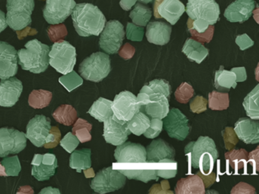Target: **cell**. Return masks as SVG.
Listing matches in <instances>:
<instances>
[{
	"mask_svg": "<svg viewBox=\"0 0 259 194\" xmlns=\"http://www.w3.org/2000/svg\"><path fill=\"white\" fill-rule=\"evenodd\" d=\"M71 15L75 30L84 37L99 36L107 21L99 8L91 3L76 4Z\"/></svg>",
	"mask_w": 259,
	"mask_h": 194,
	"instance_id": "obj_1",
	"label": "cell"
},
{
	"mask_svg": "<svg viewBox=\"0 0 259 194\" xmlns=\"http://www.w3.org/2000/svg\"><path fill=\"white\" fill-rule=\"evenodd\" d=\"M185 155L189 158L191 166L199 168L200 172L204 175L212 172L215 162L219 157L213 139L203 136L186 146Z\"/></svg>",
	"mask_w": 259,
	"mask_h": 194,
	"instance_id": "obj_2",
	"label": "cell"
},
{
	"mask_svg": "<svg viewBox=\"0 0 259 194\" xmlns=\"http://www.w3.org/2000/svg\"><path fill=\"white\" fill-rule=\"evenodd\" d=\"M25 46L18 51V62L22 69L34 74L45 72L49 66V45L34 39L28 41Z\"/></svg>",
	"mask_w": 259,
	"mask_h": 194,
	"instance_id": "obj_3",
	"label": "cell"
},
{
	"mask_svg": "<svg viewBox=\"0 0 259 194\" xmlns=\"http://www.w3.org/2000/svg\"><path fill=\"white\" fill-rule=\"evenodd\" d=\"M78 71L81 77L89 81H102L111 71V61L108 54L97 52L80 64Z\"/></svg>",
	"mask_w": 259,
	"mask_h": 194,
	"instance_id": "obj_4",
	"label": "cell"
},
{
	"mask_svg": "<svg viewBox=\"0 0 259 194\" xmlns=\"http://www.w3.org/2000/svg\"><path fill=\"white\" fill-rule=\"evenodd\" d=\"M76 50L68 41L60 39L54 43L49 53V65L60 74L73 71L76 64Z\"/></svg>",
	"mask_w": 259,
	"mask_h": 194,
	"instance_id": "obj_5",
	"label": "cell"
},
{
	"mask_svg": "<svg viewBox=\"0 0 259 194\" xmlns=\"http://www.w3.org/2000/svg\"><path fill=\"white\" fill-rule=\"evenodd\" d=\"M34 6V0H7V25L16 31L31 25Z\"/></svg>",
	"mask_w": 259,
	"mask_h": 194,
	"instance_id": "obj_6",
	"label": "cell"
},
{
	"mask_svg": "<svg viewBox=\"0 0 259 194\" xmlns=\"http://www.w3.org/2000/svg\"><path fill=\"white\" fill-rule=\"evenodd\" d=\"M126 177L119 170L113 169V166L103 168L97 173L91 182V187L98 193L119 190L125 186Z\"/></svg>",
	"mask_w": 259,
	"mask_h": 194,
	"instance_id": "obj_7",
	"label": "cell"
},
{
	"mask_svg": "<svg viewBox=\"0 0 259 194\" xmlns=\"http://www.w3.org/2000/svg\"><path fill=\"white\" fill-rule=\"evenodd\" d=\"M186 12L191 20H202L210 26L219 21L221 14L215 0H188Z\"/></svg>",
	"mask_w": 259,
	"mask_h": 194,
	"instance_id": "obj_8",
	"label": "cell"
},
{
	"mask_svg": "<svg viewBox=\"0 0 259 194\" xmlns=\"http://www.w3.org/2000/svg\"><path fill=\"white\" fill-rule=\"evenodd\" d=\"M125 34L122 23L117 20L109 21L101 33L100 47L107 54H116L122 46Z\"/></svg>",
	"mask_w": 259,
	"mask_h": 194,
	"instance_id": "obj_9",
	"label": "cell"
},
{
	"mask_svg": "<svg viewBox=\"0 0 259 194\" xmlns=\"http://www.w3.org/2000/svg\"><path fill=\"white\" fill-rule=\"evenodd\" d=\"M163 125L169 137L179 141L185 140L191 131L187 117L177 108H172L163 118Z\"/></svg>",
	"mask_w": 259,
	"mask_h": 194,
	"instance_id": "obj_10",
	"label": "cell"
},
{
	"mask_svg": "<svg viewBox=\"0 0 259 194\" xmlns=\"http://www.w3.org/2000/svg\"><path fill=\"white\" fill-rule=\"evenodd\" d=\"M27 138L24 132L14 128H0V157L17 154L25 150Z\"/></svg>",
	"mask_w": 259,
	"mask_h": 194,
	"instance_id": "obj_11",
	"label": "cell"
},
{
	"mask_svg": "<svg viewBox=\"0 0 259 194\" xmlns=\"http://www.w3.org/2000/svg\"><path fill=\"white\" fill-rule=\"evenodd\" d=\"M111 108L113 115L117 119L127 122L140 111L141 106L136 95L125 90L115 96L114 100L112 101Z\"/></svg>",
	"mask_w": 259,
	"mask_h": 194,
	"instance_id": "obj_12",
	"label": "cell"
},
{
	"mask_svg": "<svg viewBox=\"0 0 259 194\" xmlns=\"http://www.w3.org/2000/svg\"><path fill=\"white\" fill-rule=\"evenodd\" d=\"M75 6V0H47L44 17L50 24H61L71 15Z\"/></svg>",
	"mask_w": 259,
	"mask_h": 194,
	"instance_id": "obj_13",
	"label": "cell"
},
{
	"mask_svg": "<svg viewBox=\"0 0 259 194\" xmlns=\"http://www.w3.org/2000/svg\"><path fill=\"white\" fill-rule=\"evenodd\" d=\"M139 99L144 106L140 111L146 114L149 118L163 119L169 112V98L166 95H151L148 96L143 92H139Z\"/></svg>",
	"mask_w": 259,
	"mask_h": 194,
	"instance_id": "obj_14",
	"label": "cell"
},
{
	"mask_svg": "<svg viewBox=\"0 0 259 194\" xmlns=\"http://www.w3.org/2000/svg\"><path fill=\"white\" fill-rule=\"evenodd\" d=\"M31 174L39 181L49 180L55 174L58 167V162L55 155L45 153V155L35 154L31 162Z\"/></svg>",
	"mask_w": 259,
	"mask_h": 194,
	"instance_id": "obj_15",
	"label": "cell"
},
{
	"mask_svg": "<svg viewBox=\"0 0 259 194\" xmlns=\"http://www.w3.org/2000/svg\"><path fill=\"white\" fill-rule=\"evenodd\" d=\"M130 134L126 122L117 119L113 115L104 122L103 136L107 143L117 147L125 142Z\"/></svg>",
	"mask_w": 259,
	"mask_h": 194,
	"instance_id": "obj_16",
	"label": "cell"
},
{
	"mask_svg": "<svg viewBox=\"0 0 259 194\" xmlns=\"http://www.w3.org/2000/svg\"><path fill=\"white\" fill-rule=\"evenodd\" d=\"M51 128V118L44 115H37L28 122L25 136L35 147H41L45 145Z\"/></svg>",
	"mask_w": 259,
	"mask_h": 194,
	"instance_id": "obj_17",
	"label": "cell"
},
{
	"mask_svg": "<svg viewBox=\"0 0 259 194\" xmlns=\"http://www.w3.org/2000/svg\"><path fill=\"white\" fill-rule=\"evenodd\" d=\"M114 157L119 163H146V149L142 144L125 141L117 146Z\"/></svg>",
	"mask_w": 259,
	"mask_h": 194,
	"instance_id": "obj_18",
	"label": "cell"
},
{
	"mask_svg": "<svg viewBox=\"0 0 259 194\" xmlns=\"http://www.w3.org/2000/svg\"><path fill=\"white\" fill-rule=\"evenodd\" d=\"M18 52L8 42L0 41V79L14 77L18 72Z\"/></svg>",
	"mask_w": 259,
	"mask_h": 194,
	"instance_id": "obj_19",
	"label": "cell"
},
{
	"mask_svg": "<svg viewBox=\"0 0 259 194\" xmlns=\"http://www.w3.org/2000/svg\"><path fill=\"white\" fill-rule=\"evenodd\" d=\"M23 90L22 82L16 77L0 81V106L12 107L19 101Z\"/></svg>",
	"mask_w": 259,
	"mask_h": 194,
	"instance_id": "obj_20",
	"label": "cell"
},
{
	"mask_svg": "<svg viewBox=\"0 0 259 194\" xmlns=\"http://www.w3.org/2000/svg\"><path fill=\"white\" fill-rule=\"evenodd\" d=\"M255 6L254 0H235L226 9L224 17L230 22H245L252 15Z\"/></svg>",
	"mask_w": 259,
	"mask_h": 194,
	"instance_id": "obj_21",
	"label": "cell"
},
{
	"mask_svg": "<svg viewBox=\"0 0 259 194\" xmlns=\"http://www.w3.org/2000/svg\"><path fill=\"white\" fill-rule=\"evenodd\" d=\"M238 139L245 144H256L259 142L258 120L250 118H241L235 123L233 129Z\"/></svg>",
	"mask_w": 259,
	"mask_h": 194,
	"instance_id": "obj_22",
	"label": "cell"
},
{
	"mask_svg": "<svg viewBox=\"0 0 259 194\" xmlns=\"http://www.w3.org/2000/svg\"><path fill=\"white\" fill-rule=\"evenodd\" d=\"M176 150L163 139H154L146 148L147 163H157L163 159H174Z\"/></svg>",
	"mask_w": 259,
	"mask_h": 194,
	"instance_id": "obj_23",
	"label": "cell"
},
{
	"mask_svg": "<svg viewBox=\"0 0 259 194\" xmlns=\"http://www.w3.org/2000/svg\"><path fill=\"white\" fill-rule=\"evenodd\" d=\"M172 27L163 21H151L147 24L146 37L148 42L163 45L170 39Z\"/></svg>",
	"mask_w": 259,
	"mask_h": 194,
	"instance_id": "obj_24",
	"label": "cell"
},
{
	"mask_svg": "<svg viewBox=\"0 0 259 194\" xmlns=\"http://www.w3.org/2000/svg\"><path fill=\"white\" fill-rule=\"evenodd\" d=\"M185 12L186 7L180 0H163L157 7L160 17L164 18L171 25H175Z\"/></svg>",
	"mask_w": 259,
	"mask_h": 194,
	"instance_id": "obj_25",
	"label": "cell"
},
{
	"mask_svg": "<svg viewBox=\"0 0 259 194\" xmlns=\"http://www.w3.org/2000/svg\"><path fill=\"white\" fill-rule=\"evenodd\" d=\"M174 189L177 194H204L206 192L204 182L197 174L180 179Z\"/></svg>",
	"mask_w": 259,
	"mask_h": 194,
	"instance_id": "obj_26",
	"label": "cell"
},
{
	"mask_svg": "<svg viewBox=\"0 0 259 194\" xmlns=\"http://www.w3.org/2000/svg\"><path fill=\"white\" fill-rule=\"evenodd\" d=\"M182 52L187 56L190 62H195L198 64H201L209 54L208 48L192 38L186 39Z\"/></svg>",
	"mask_w": 259,
	"mask_h": 194,
	"instance_id": "obj_27",
	"label": "cell"
},
{
	"mask_svg": "<svg viewBox=\"0 0 259 194\" xmlns=\"http://www.w3.org/2000/svg\"><path fill=\"white\" fill-rule=\"evenodd\" d=\"M221 65L220 69L215 71L214 87L218 91L228 92L231 88H236L237 86L236 76L232 71L224 69Z\"/></svg>",
	"mask_w": 259,
	"mask_h": 194,
	"instance_id": "obj_28",
	"label": "cell"
},
{
	"mask_svg": "<svg viewBox=\"0 0 259 194\" xmlns=\"http://www.w3.org/2000/svg\"><path fill=\"white\" fill-rule=\"evenodd\" d=\"M92 150L83 148L81 150H74L69 159V167L81 172L83 170L89 169L92 167Z\"/></svg>",
	"mask_w": 259,
	"mask_h": 194,
	"instance_id": "obj_29",
	"label": "cell"
},
{
	"mask_svg": "<svg viewBox=\"0 0 259 194\" xmlns=\"http://www.w3.org/2000/svg\"><path fill=\"white\" fill-rule=\"evenodd\" d=\"M111 105V100L100 97L93 103L92 107L88 111V113L90 114L99 122H104L113 115Z\"/></svg>",
	"mask_w": 259,
	"mask_h": 194,
	"instance_id": "obj_30",
	"label": "cell"
},
{
	"mask_svg": "<svg viewBox=\"0 0 259 194\" xmlns=\"http://www.w3.org/2000/svg\"><path fill=\"white\" fill-rule=\"evenodd\" d=\"M140 92L146 94L148 96L162 94L169 99L171 94V86L169 82L164 79H155L145 83Z\"/></svg>",
	"mask_w": 259,
	"mask_h": 194,
	"instance_id": "obj_31",
	"label": "cell"
},
{
	"mask_svg": "<svg viewBox=\"0 0 259 194\" xmlns=\"http://www.w3.org/2000/svg\"><path fill=\"white\" fill-rule=\"evenodd\" d=\"M259 85L245 97L242 106L245 109L246 115L251 119H259Z\"/></svg>",
	"mask_w": 259,
	"mask_h": 194,
	"instance_id": "obj_32",
	"label": "cell"
},
{
	"mask_svg": "<svg viewBox=\"0 0 259 194\" xmlns=\"http://www.w3.org/2000/svg\"><path fill=\"white\" fill-rule=\"evenodd\" d=\"M52 116L57 122L66 126H70L76 121L78 113L75 108L71 105H62L53 112Z\"/></svg>",
	"mask_w": 259,
	"mask_h": 194,
	"instance_id": "obj_33",
	"label": "cell"
},
{
	"mask_svg": "<svg viewBox=\"0 0 259 194\" xmlns=\"http://www.w3.org/2000/svg\"><path fill=\"white\" fill-rule=\"evenodd\" d=\"M150 123L151 120L149 117L142 111H139L130 121H127L126 124L131 133L136 136H141L149 127Z\"/></svg>",
	"mask_w": 259,
	"mask_h": 194,
	"instance_id": "obj_34",
	"label": "cell"
},
{
	"mask_svg": "<svg viewBox=\"0 0 259 194\" xmlns=\"http://www.w3.org/2000/svg\"><path fill=\"white\" fill-rule=\"evenodd\" d=\"M53 93L45 89H34L28 98V104L34 109H44L48 107L52 100Z\"/></svg>",
	"mask_w": 259,
	"mask_h": 194,
	"instance_id": "obj_35",
	"label": "cell"
},
{
	"mask_svg": "<svg viewBox=\"0 0 259 194\" xmlns=\"http://www.w3.org/2000/svg\"><path fill=\"white\" fill-rule=\"evenodd\" d=\"M128 179L141 180L144 183H148L150 180H158L157 169H119Z\"/></svg>",
	"mask_w": 259,
	"mask_h": 194,
	"instance_id": "obj_36",
	"label": "cell"
},
{
	"mask_svg": "<svg viewBox=\"0 0 259 194\" xmlns=\"http://www.w3.org/2000/svg\"><path fill=\"white\" fill-rule=\"evenodd\" d=\"M152 16L151 9L141 3H136L135 9L130 12V17L136 25L147 26Z\"/></svg>",
	"mask_w": 259,
	"mask_h": 194,
	"instance_id": "obj_37",
	"label": "cell"
},
{
	"mask_svg": "<svg viewBox=\"0 0 259 194\" xmlns=\"http://www.w3.org/2000/svg\"><path fill=\"white\" fill-rule=\"evenodd\" d=\"M207 104H208L209 109L211 110H226L230 106V97H229L228 92L212 91L208 94Z\"/></svg>",
	"mask_w": 259,
	"mask_h": 194,
	"instance_id": "obj_38",
	"label": "cell"
},
{
	"mask_svg": "<svg viewBox=\"0 0 259 194\" xmlns=\"http://www.w3.org/2000/svg\"><path fill=\"white\" fill-rule=\"evenodd\" d=\"M248 153L245 150H233L232 151L226 153L225 158L229 161L230 166L239 171L242 169L243 165L247 163L248 159Z\"/></svg>",
	"mask_w": 259,
	"mask_h": 194,
	"instance_id": "obj_39",
	"label": "cell"
},
{
	"mask_svg": "<svg viewBox=\"0 0 259 194\" xmlns=\"http://www.w3.org/2000/svg\"><path fill=\"white\" fill-rule=\"evenodd\" d=\"M92 129V124L82 118H78L72 128V133H74L78 140L83 143L92 139V135H91Z\"/></svg>",
	"mask_w": 259,
	"mask_h": 194,
	"instance_id": "obj_40",
	"label": "cell"
},
{
	"mask_svg": "<svg viewBox=\"0 0 259 194\" xmlns=\"http://www.w3.org/2000/svg\"><path fill=\"white\" fill-rule=\"evenodd\" d=\"M59 82L67 89L69 92H72L83 83V79L75 72L72 71L68 74H64L59 78Z\"/></svg>",
	"mask_w": 259,
	"mask_h": 194,
	"instance_id": "obj_41",
	"label": "cell"
},
{
	"mask_svg": "<svg viewBox=\"0 0 259 194\" xmlns=\"http://www.w3.org/2000/svg\"><path fill=\"white\" fill-rule=\"evenodd\" d=\"M0 162L5 168L6 174L8 177H10V176L16 177V176L19 175L21 170H22L20 161H19V156H18L6 158L2 162Z\"/></svg>",
	"mask_w": 259,
	"mask_h": 194,
	"instance_id": "obj_42",
	"label": "cell"
},
{
	"mask_svg": "<svg viewBox=\"0 0 259 194\" xmlns=\"http://www.w3.org/2000/svg\"><path fill=\"white\" fill-rule=\"evenodd\" d=\"M195 91L189 83L184 82L182 83L175 92L176 100L180 103L186 104L193 96Z\"/></svg>",
	"mask_w": 259,
	"mask_h": 194,
	"instance_id": "obj_43",
	"label": "cell"
},
{
	"mask_svg": "<svg viewBox=\"0 0 259 194\" xmlns=\"http://www.w3.org/2000/svg\"><path fill=\"white\" fill-rule=\"evenodd\" d=\"M144 36V28L134 23H127L126 37L132 41H142Z\"/></svg>",
	"mask_w": 259,
	"mask_h": 194,
	"instance_id": "obj_44",
	"label": "cell"
},
{
	"mask_svg": "<svg viewBox=\"0 0 259 194\" xmlns=\"http://www.w3.org/2000/svg\"><path fill=\"white\" fill-rule=\"evenodd\" d=\"M163 130V121L157 118H151L149 127L143 133L148 139H154L160 135Z\"/></svg>",
	"mask_w": 259,
	"mask_h": 194,
	"instance_id": "obj_45",
	"label": "cell"
},
{
	"mask_svg": "<svg viewBox=\"0 0 259 194\" xmlns=\"http://www.w3.org/2000/svg\"><path fill=\"white\" fill-rule=\"evenodd\" d=\"M79 142L77 136L71 132L66 133V136L60 141L61 147L69 153H72L77 148Z\"/></svg>",
	"mask_w": 259,
	"mask_h": 194,
	"instance_id": "obj_46",
	"label": "cell"
},
{
	"mask_svg": "<svg viewBox=\"0 0 259 194\" xmlns=\"http://www.w3.org/2000/svg\"><path fill=\"white\" fill-rule=\"evenodd\" d=\"M60 139H61V133H60L59 127H56V126L51 127L49 134L47 136L46 141L44 145L45 148H55L60 143Z\"/></svg>",
	"mask_w": 259,
	"mask_h": 194,
	"instance_id": "obj_47",
	"label": "cell"
},
{
	"mask_svg": "<svg viewBox=\"0 0 259 194\" xmlns=\"http://www.w3.org/2000/svg\"><path fill=\"white\" fill-rule=\"evenodd\" d=\"M207 101L201 95H196L190 102L191 112L194 113H201L207 110Z\"/></svg>",
	"mask_w": 259,
	"mask_h": 194,
	"instance_id": "obj_48",
	"label": "cell"
},
{
	"mask_svg": "<svg viewBox=\"0 0 259 194\" xmlns=\"http://www.w3.org/2000/svg\"><path fill=\"white\" fill-rule=\"evenodd\" d=\"M48 35H49L50 39L52 41H56L57 39L66 36L67 34V30L64 25L61 26H52L50 27L48 30Z\"/></svg>",
	"mask_w": 259,
	"mask_h": 194,
	"instance_id": "obj_49",
	"label": "cell"
},
{
	"mask_svg": "<svg viewBox=\"0 0 259 194\" xmlns=\"http://www.w3.org/2000/svg\"><path fill=\"white\" fill-rule=\"evenodd\" d=\"M236 43L239 45V48L242 51L247 50V48H250V47L254 45V41L248 36L246 33H243L242 35H238L236 37V40H235Z\"/></svg>",
	"mask_w": 259,
	"mask_h": 194,
	"instance_id": "obj_50",
	"label": "cell"
},
{
	"mask_svg": "<svg viewBox=\"0 0 259 194\" xmlns=\"http://www.w3.org/2000/svg\"><path fill=\"white\" fill-rule=\"evenodd\" d=\"M231 194H255V189L254 187H253L251 185L248 184V183H244V182H240L238 183L237 185L234 186L232 189Z\"/></svg>",
	"mask_w": 259,
	"mask_h": 194,
	"instance_id": "obj_51",
	"label": "cell"
},
{
	"mask_svg": "<svg viewBox=\"0 0 259 194\" xmlns=\"http://www.w3.org/2000/svg\"><path fill=\"white\" fill-rule=\"evenodd\" d=\"M159 162H163L165 168H159L157 169V174L159 177H163L165 179L172 178L175 177L177 174V167H174L172 168H168L166 167V162L164 160L160 161Z\"/></svg>",
	"mask_w": 259,
	"mask_h": 194,
	"instance_id": "obj_52",
	"label": "cell"
},
{
	"mask_svg": "<svg viewBox=\"0 0 259 194\" xmlns=\"http://www.w3.org/2000/svg\"><path fill=\"white\" fill-rule=\"evenodd\" d=\"M209 26L207 22L202 20H194L192 28L197 33H204L208 30Z\"/></svg>",
	"mask_w": 259,
	"mask_h": 194,
	"instance_id": "obj_53",
	"label": "cell"
},
{
	"mask_svg": "<svg viewBox=\"0 0 259 194\" xmlns=\"http://www.w3.org/2000/svg\"><path fill=\"white\" fill-rule=\"evenodd\" d=\"M248 160H247V162L251 164L253 167V171L258 172V147H257L255 150L251 152L248 155Z\"/></svg>",
	"mask_w": 259,
	"mask_h": 194,
	"instance_id": "obj_54",
	"label": "cell"
},
{
	"mask_svg": "<svg viewBox=\"0 0 259 194\" xmlns=\"http://www.w3.org/2000/svg\"><path fill=\"white\" fill-rule=\"evenodd\" d=\"M196 174L202 179L204 184L205 185L204 186L205 188H208L209 186H211L214 183L215 179H216L215 173H210V174H207V175H204V174H201L199 171Z\"/></svg>",
	"mask_w": 259,
	"mask_h": 194,
	"instance_id": "obj_55",
	"label": "cell"
},
{
	"mask_svg": "<svg viewBox=\"0 0 259 194\" xmlns=\"http://www.w3.org/2000/svg\"><path fill=\"white\" fill-rule=\"evenodd\" d=\"M236 76V82H243L247 79L246 71L244 67H236L231 69Z\"/></svg>",
	"mask_w": 259,
	"mask_h": 194,
	"instance_id": "obj_56",
	"label": "cell"
},
{
	"mask_svg": "<svg viewBox=\"0 0 259 194\" xmlns=\"http://www.w3.org/2000/svg\"><path fill=\"white\" fill-rule=\"evenodd\" d=\"M137 0H120L119 5L123 10L130 11L136 5Z\"/></svg>",
	"mask_w": 259,
	"mask_h": 194,
	"instance_id": "obj_57",
	"label": "cell"
},
{
	"mask_svg": "<svg viewBox=\"0 0 259 194\" xmlns=\"http://www.w3.org/2000/svg\"><path fill=\"white\" fill-rule=\"evenodd\" d=\"M7 18L3 11L0 10V33H2L7 27Z\"/></svg>",
	"mask_w": 259,
	"mask_h": 194,
	"instance_id": "obj_58",
	"label": "cell"
},
{
	"mask_svg": "<svg viewBox=\"0 0 259 194\" xmlns=\"http://www.w3.org/2000/svg\"><path fill=\"white\" fill-rule=\"evenodd\" d=\"M40 194H43V193H47V194L59 193V194H60V191L59 190V189H57V188H53V187H51V186H48V187L44 188V189H42L41 191H40Z\"/></svg>",
	"mask_w": 259,
	"mask_h": 194,
	"instance_id": "obj_59",
	"label": "cell"
},
{
	"mask_svg": "<svg viewBox=\"0 0 259 194\" xmlns=\"http://www.w3.org/2000/svg\"><path fill=\"white\" fill-rule=\"evenodd\" d=\"M90 170H84V174H85L86 177L89 178V177H95V174H94V170L92 168H89Z\"/></svg>",
	"mask_w": 259,
	"mask_h": 194,
	"instance_id": "obj_60",
	"label": "cell"
},
{
	"mask_svg": "<svg viewBox=\"0 0 259 194\" xmlns=\"http://www.w3.org/2000/svg\"><path fill=\"white\" fill-rule=\"evenodd\" d=\"M0 176H2V177H7V174H6L5 172V168L3 166L1 162H0Z\"/></svg>",
	"mask_w": 259,
	"mask_h": 194,
	"instance_id": "obj_61",
	"label": "cell"
},
{
	"mask_svg": "<svg viewBox=\"0 0 259 194\" xmlns=\"http://www.w3.org/2000/svg\"><path fill=\"white\" fill-rule=\"evenodd\" d=\"M140 3H144V4H148V3H151L153 0H139Z\"/></svg>",
	"mask_w": 259,
	"mask_h": 194,
	"instance_id": "obj_62",
	"label": "cell"
}]
</instances>
